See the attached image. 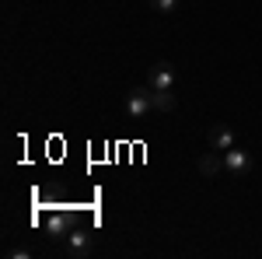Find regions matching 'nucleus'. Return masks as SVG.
<instances>
[{
    "mask_svg": "<svg viewBox=\"0 0 262 259\" xmlns=\"http://www.w3.org/2000/svg\"><path fill=\"white\" fill-rule=\"evenodd\" d=\"M196 168H200V175H203V179H217V175L224 172V158H217V151L210 147L206 154H200Z\"/></svg>",
    "mask_w": 262,
    "mask_h": 259,
    "instance_id": "423d86ee",
    "label": "nucleus"
},
{
    "mask_svg": "<svg viewBox=\"0 0 262 259\" xmlns=\"http://www.w3.org/2000/svg\"><path fill=\"white\" fill-rule=\"evenodd\" d=\"M91 245H95V242H91V231H84V228H77V231H70V235H67V252H70V256H91Z\"/></svg>",
    "mask_w": 262,
    "mask_h": 259,
    "instance_id": "20e7f679",
    "label": "nucleus"
},
{
    "mask_svg": "<svg viewBox=\"0 0 262 259\" xmlns=\"http://www.w3.org/2000/svg\"><path fill=\"white\" fill-rule=\"evenodd\" d=\"M46 228H49L53 238H63V235L70 231V217H67V214H53V217L46 221Z\"/></svg>",
    "mask_w": 262,
    "mask_h": 259,
    "instance_id": "6e6552de",
    "label": "nucleus"
},
{
    "mask_svg": "<svg viewBox=\"0 0 262 259\" xmlns=\"http://www.w3.org/2000/svg\"><path fill=\"white\" fill-rule=\"evenodd\" d=\"M150 102H154V112H171L179 105L175 91H150Z\"/></svg>",
    "mask_w": 262,
    "mask_h": 259,
    "instance_id": "0eeeda50",
    "label": "nucleus"
},
{
    "mask_svg": "<svg viewBox=\"0 0 262 259\" xmlns=\"http://www.w3.org/2000/svg\"><path fill=\"white\" fill-rule=\"evenodd\" d=\"M147 4H150V11H158V14H175L182 0H147Z\"/></svg>",
    "mask_w": 262,
    "mask_h": 259,
    "instance_id": "1a4fd4ad",
    "label": "nucleus"
},
{
    "mask_svg": "<svg viewBox=\"0 0 262 259\" xmlns=\"http://www.w3.org/2000/svg\"><path fill=\"white\" fill-rule=\"evenodd\" d=\"M252 168V154L242 151V147H231V151H224V172L227 175H245Z\"/></svg>",
    "mask_w": 262,
    "mask_h": 259,
    "instance_id": "7ed1b4c3",
    "label": "nucleus"
},
{
    "mask_svg": "<svg viewBox=\"0 0 262 259\" xmlns=\"http://www.w3.org/2000/svg\"><path fill=\"white\" fill-rule=\"evenodd\" d=\"M206 144H210L213 151H221V154H224V151H231V147H234V133H231L224 123H217V126H210V130H206Z\"/></svg>",
    "mask_w": 262,
    "mask_h": 259,
    "instance_id": "39448f33",
    "label": "nucleus"
},
{
    "mask_svg": "<svg viewBox=\"0 0 262 259\" xmlns=\"http://www.w3.org/2000/svg\"><path fill=\"white\" fill-rule=\"evenodd\" d=\"M147 88L150 91H175V70H171V63L168 60L154 63L147 70Z\"/></svg>",
    "mask_w": 262,
    "mask_h": 259,
    "instance_id": "f03ea898",
    "label": "nucleus"
},
{
    "mask_svg": "<svg viewBox=\"0 0 262 259\" xmlns=\"http://www.w3.org/2000/svg\"><path fill=\"white\" fill-rule=\"evenodd\" d=\"M154 112V102H150V88L143 84V88H133L129 95H126V116H133V119H143V116H150Z\"/></svg>",
    "mask_w": 262,
    "mask_h": 259,
    "instance_id": "f257e3e1",
    "label": "nucleus"
}]
</instances>
